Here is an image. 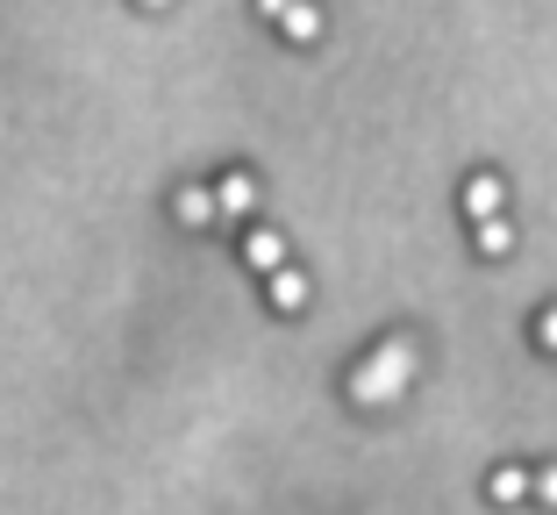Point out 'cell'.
<instances>
[{
	"mask_svg": "<svg viewBox=\"0 0 557 515\" xmlns=\"http://www.w3.org/2000/svg\"><path fill=\"white\" fill-rule=\"evenodd\" d=\"M172 216H180V230H208L214 222V186H180V194H172Z\"/></svg>",
	"mask_w": 557,
	"mask_h": 515,
	"instance_id": "52a82bcc",
	"label": "cell"
},
{
	"mask_svg": "<svg viewBox=\"0 0 557 515\" xmlns=\"http://www.w3.org/2000/svg\"><path fill=\"white\" fill-rule=\"evenodd\" d=\"M264 301H272V316H300V308L314 301V286H308V272H300V266H286V272L264 280Z\"/></svg>",
	"mask_w": 557,
	"mask_h": 515,
	"instance_id": "3957f363",
	"label": "cell"
},
{
	"mask_svg": "<svg viewBox=\"0 0 557 515\" xmlns=\"http://www.w3.org/2000/svg\"><path fill=\"white\" fill-rule=\"evenodd\" d=\"M465 216L472 222H500L508 216V180H500V172H472V180H465Z\"/></svg>",
	"mask_w": 557,
	"mask_h": 515,
	"instance_id": "7a4b0ae2",
	"label": "cell"
},
{
	"mask_svg": "<svg viewBox=\"0 0 557 515\" xmlns=\"http://www.w3.org/2000/svg\"><path fill=\"white\" fill-rule=\"evenodd\" d=\"M258 15L272 22V29H286L294 44H314V36H322V8H278V0H264Z\"/></svg>",
	"mask_w": 557,
	"mask_h": 515,
	"instance_id": "8992f818",
	"label": "cell"
},
{
	"mask_svg": "<svg viewBox=\"0 0 557 515\" xmlns=\"http://www.w3.org/2000/svg\"><path fill=\"white\" fill-rule=\"evenodd\" d=\"M486 494L500 501V508H515V501H522V494H536V480H529L522 466H500V473H493V480H486Z\"/></svg>",
	"mask_w": 557,
	"mask_h": 515,
	"instance_id": "ba28073f",
	"label": "cell"
},
{
	"mask_svg": "<svg viewBox=\"0 0 557 515\" xmlns=\"http://www.w3.org/2000/svg\"><path fill=\"white\" fill-rule=\"evenodd\" d=\"M472 244L486 250V258H508V250H515V222H508V216H500V222H479Z\"/></svg>",
	"mask_w": 557,
	"mask_h": 515,
	"instance_id": "9c48e42d",
	"label": "cell"
},
{
	"mask_svg": "<svg viewBox=\"0 0 557 515\" xmlns=\"http://www.w3.org/2000/svg\"><path fill=\"white\" fill-rule=\"evenodd\" d=\"M536 344L557 351V308H543V316H536Z\"/></svg>",
	"mask_w": 557,
	"mask_h": 515,
	"instance_id": "30bf717a",
	"label": "cell"
},
{
	"mask_svg": "<svg viewBox=\"0 0 557 515\" xmlns=\"http://www.w3.org/2000/svg\"><path fill=\"white\" fill-rule=\"evenodd\" d=\"M244 266H250V272H264V280H272V272H286V236L258 222V230L244 236Z\"/></svg>",
	"mask_w": 557,
	"mask_h": 515,
	"instance_id": "5b68a950",
	"label": "cell"
},
{
	"mask_svg": "<svg viewBox=\"0 0 557 515\" xmlns=\"http://www.w3.org/2000/svg\"><path fill=\"white\" fill-rule=\"evenodd\" d=\"M408 387H414V344L408 336H379L358 366H350V401L358 408H394Z\"/></svg>",
	"mask_w": 557,
	"mask_h": 515,
	"instance_id": "6da1fadb",
	"label": "cell"
},
{
	"mask_svg": "<svg viewBox=\"0 0 557 515\" xmlns=\"http://www.w3.org/2000/svg\"><path fill=\"white\" fill-rule=\"evenodd\" d=\"M250 208H258V180H250V172H222V186H214V216L244 222Z\"/></svg>",
	"mask_w": 557,
	"mask_h": 515,
	"instance_id": "277c9868",
	"label": "cell"
},
{
	"mask_svg": "<svg viewBox=\"0 0 557 515\" xmlns=\"http://www.w3.org/2000/svg\"><path fill=\"white\" fill-rule=\"evenodd\" d=\"M536 501H550V508H557V466H543V473H536Z\"/></svg>",
	"mask_w": 557,
	"mask_h": 515,
	"instance_id": "8fae6325",
	"label": "cell"
}]
</instances>
